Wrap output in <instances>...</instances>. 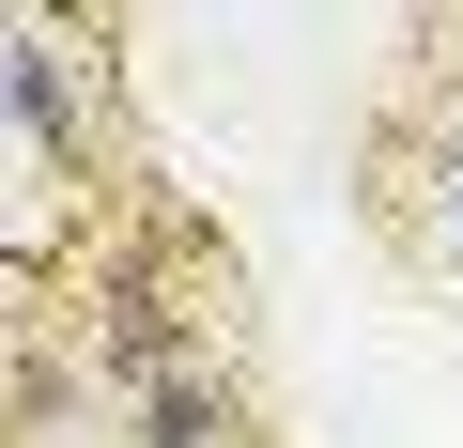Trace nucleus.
I'll return each instance as SVG.
<instances>
[{
	"instance_id": "obj_1",
	"label": "nucleus",
	"mask_w": 463,
	"mask_h": 448,
	"mask_svg": "<svg viewBox=\"0 0 463 448\" xmlns=\"http://www.w3.org/2000/svg\"><path fill=\"white\" fill-rule=\"evenodd\" d=\"M16 155H32V201L47 186H93V109H78V62H62L47 16L16 32Z\"/></svg>"
},
{
	"instance_id": "obj_2",
	"label": "nucleus",
	"mask_w": 463,
	"mask_h": 448,
	"mask_svg": "<svg viewBox=\"0 0 463 448\" xmlns=\"http://www.w3.org/2000/svg\"><path fill=\"white\" fill-rule=\"evenodd\" d=\"M93 371H109L124 402L185 386V310H170V294H139V279H109V294H93Z\"/></svg>"
},
{
	"instance_id": "obj_3",
	"label": "nucleus",
	"mask_w": 463,
	"mask_h": 448,
	"mask_svg": "<svg viewBox=\"0 0 463 448\" xmlns=\"http://www.w3.org/2000/svg\"><path fill=\"white\" fill-rule=\"evenodd\" d=\"M139 448H232V386H201V371L155 386V402H139Z\"/></svg>"
},
{
	"instance_id": "obj_4",
	"label": "nucleus",
	"mask_w": 463,
	"mask_h": 448,
	"mask_svg": "<svg viewBox=\"0 0 463 448\" xmlns=\"http://www.w3.org/2000/svg\"><path fill=\"white\" fill-rule=\"evenodd\" d=\"M432 263H448V279H463V139H448V155H432Z\"/></svg>"
}]
</instances>
